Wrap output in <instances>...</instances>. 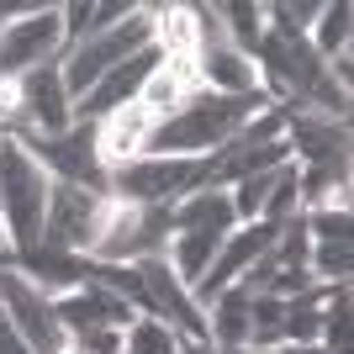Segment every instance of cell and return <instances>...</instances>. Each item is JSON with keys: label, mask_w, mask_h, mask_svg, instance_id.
I'll return each instance as SVG.
<instances>
[{"label": "cell", "mask_w": 354, "mask_h": 354, "mask_svg": "<svg viewBox=\"0 0 354 354\" xmlns=\"http://www.w3.org/2000/svg\"><path fill=\"white\" fill-rule=\"evenodd\" d=\"M265 106H275L265 90H259V95H217V90H196V95H185L180 111H169L164 122H153L148 153H159V159H212V153L233 143Z\"/></svg>", "instance_id": "obj_1"}, {"label": "cell", "mask_w": 354, "mask_h": 354, "mask_svg": "<svg viewBox=\"0 0 354 354\" xmlns=\"http://www.w3.org/2000/svg\"><path fill=\"white\" fill-rule=\"evenodd\" d=\"M48 191H53V175L16 138H0V227H6V243H16V254L43 243Z\"/></svg>", "instance_id": "obj_2"}, {"label": "cell", "mask_w": 354, "mask_h": 354, "mask_svg": "<svg viewBox=\"0 0 354 354\" xmlns=\"http://www.w3.org/2000/svg\"><path fill=\"white\" fill-rule=\"evenodd\" d=\"M148 43H153V6H133V16H127V21H117L111 32L90 37V43H74L69 53L59 59V74H64L69 101L90 95L106 74L117 69V64H127L133 53H143Z\"/></svg>", "instance_id": "obj_3"}, {"label": "cell", "mask_w": 354, "mask_h": 354, "mask_svg": "<svg viewBox=\"0 0 354 354\" xmlns=\"http://www.w3.org/2000/svg\"><path fill=\"white\" fill-rule=\"evenodd\" d=\"M212 185V159H159V153H143V159L111 169V185L106 196L111 201H127V207H175L180 196Z\"/></svg>", "instance_id": "obj_4"}, {"label": "cell", "mask_w": 354, "mask_h": 354, "mask_svg": "<svg viewBox=\"0 0 354 354\" xmlns=\"http://www.w3.org/2000/svg\"><path fill=\"white\" fill-rule=\"evenodd\" d=\"M64 59V16L59 6H32L0 27V85H16L21 74Z\"/></svg>", "instance_id": "obj_5"}, {"label": "cell", "mask_w": 354, "mask_h": 354, "mask_svg": "<svg viewBox=\"0 0 354 354\" xmlns=\"http://www.w3.org/2000/svg\"><path fill=\"white\" fill-rule=\"evenodd\" d=\"M106 207H111V196H95V191H80V185L53 180V191H48V217H43V243L59 249V254L85 259V254L95 249V238H101Z\"/></svg>", "instance_id": "obj_6"}, {"label": "cell", "mask_w": 354, "mask_h": 354, "mask_svg": "<svg viewBox=\"0 0 354 354\" xmlns=\"http://www.w3.org/2000/svg\"><path fill=\"white\" fill-rule=\"evenodd\" d=\"M16 143L64 185H80V191H95V196H106V185H111L101 153H95V122H74L59 138H16Z\"/></svg>", "instance_id": "obj_7"}, {"label": "cell", "mask_w": 354, "mask_h": 354, "mask_svg": "<svg viewBox=\"0 0 354 354\" xmlns=\"http://www.w3.org/2000/svg\"><path fill=\"white\" fill-rule=\"evenodd\" d=\"M16 127L21 138H59L74 127V101L64 90L59 64H43L16 80Z\"/></svg>", "instance_id": "obj_8"}, {"label": "cell", "mask_w": 354, "mask_h": 354, "mask_svg": "<svg viewBox=\"0 0 354 354\" xmlns=\"http://www.w3.org/2000/svg\"><path fill=\"white\" fill-rule=\"evenodd\" d=\"M0 312L11 317V328L27 339L32 354H64L69 349V333H64V323L53 317V301H48L43 291H32L11 265L0 270Z\"/></svg>", "instance_id": "obj_9"}, {"label": "cell", "mask_w": 354, "mask_h": 354, "mask_svg": "<svg viewBox=\"0 0 354 354\" xmlns=\"http://www.w3.org/2000/svg\"><path fill=\"white\" fill-rule=\"evenodd\" d=\"M275 233H281V227H270V222H238L233 233L222 238V249H217V259H212V270L191 286V301H196V307H207L212 296H222L227 286H238V281H243V275H249V270L270 254Z\"/></svg>", "instance_id": "obj_10"}, {"label": "cell", "mask_w": 354, "mask_h": 354, "mask_svg": "<svg viewBox=\"0 0 354 354\" xmlns=\"http://www.w3.org/2000/svg\"><path fill=\"white\" fill-rule=\"evenodd\" d=\"M159 64H164L159 43H148L143 53H133L127 64H117L101 85L90 90V95H80V101H74V122H101V117H111V111H122V106H133L138 95H143L148 74L159 69Z\"/></svg>", "instance_id": "obj_11"}, {"label": "cell", "mask_w": 354, "mask_h": 354, "mask_svg": "<svg viewBox=\"0 0 354 354\" xmlns=\"http://www.w3.org/2000/svg\"><path fill=\"white\" fill-rule=\"evenodd\" d=\"M53 317L64 323L69 339H80V333H95V328H117V333H127V323L143 317V312H133L122 296L101 291V286H80V291H69V296L53 301Z\"/></svg>", "instance_id": "obj_12"}, {"label": "cell", "mask_w": 354, "mask_h": 354, "mask_svg": "<svg viewBox=\"0 0 354 354\" xmlns=\"http://www.w3.org/2000/svg\"><path fill=\"white\" fill-rule=\"evenodd\" d=\"M148 133H153V117H148L138 101L95 122V153H101L106 175L122 169V164H133V159H143L148 153Z\"/></svg>", "instance_id": "obj_13"}, {"label": "cell", "mask_w": 354, "mask_h": 354, "mask_svg": "<svg viewBox=\"0 0 354 354\" xmlns=\"http://www.w3.org/2000/svg\"><path fill=\"white\" fill-rule=\"evenodd\" d=\"M196 74H201V90H217V95H259V64L227 43L201 48Z\"/></svg>", "instance_id": "obj_14"}, {"label": "cell", "mask_w": 354, "mask_h": 354, "mask_svg": "<svg viewBox=\"0 0 354 354\" xmlns=\"http://www.w3.org/2000/svg\"><path fill=\"white\" fill-rule=\"evenodd\" d=\"M16 275H21L32 291H43L48 301H59V296H69V291H80V286H85L80 259H74V254L48 249V243H37V249H27V254H16Z\"/></svg>", "instance_id": "obj_15"}, {"label": "cell", "mask_w": 354, "mask_h": 354, "mask_svg": "<svg viewBox=\"0 0 354 354\" xmlns=\"http://www.w3.org/2000/svg\"><path fill=\"white\" fill-rule=\"evenodd\" d=\"M222 238L227 233H201V227H175L169 233V243H164V259H169V270L180 275V286L191 291L201 275L212 270V259H217Z\"/></svg>", "instance_id": "obj_16"}, {"label": "cell", "mask_w": 354, "mask_h": 354, "mask_svg": "<svg viewBox=\"0 0 354 354\" xmlns=\"http://www.w3.org/2000/svg\"><path fill=\"white\" fill-rule=\"evenodd\" d=\"M169 222L175 227H201V233H233L238 217H233V201L222 185H201V191L180 196L175 207H169Z\"/></svg>", "instance_id": "obj_17"}, {"label": "cell", "mask_w": 354, "mask_h": 354, "mask_svg": "<svg viewBox=\"0 0 354 354\" xmlns=\"http://www.w3.org/2000/svg\"><path fill=\"white\" fill-rule=\"evenodd\" d=\"M201 312H207V333L217 349H249V291L243 286H227Z\"/></svg>", "instance_id": "obj_18"}, {"label": "cell", "mask_w": 354, "mask_h": 354, "mask_svg": "<svg viewBox=\"0 0 354 354\" xmlns=\"http://www.w3.org/2000/svg\"><path fill=\"white\" fill-rule=\"evenodd\" d=\"M349 21H354V6H349V0H333V6L317 11L307 43H312V53H317L323 64H333L339 53H349Z\"/></svg>", "instance_id": "obj_19"}, {"label": "cell", "mask_w": 354, "mask_h": 354, "mask_svg": "<svg viewBox=\"0 0 354 354\" xmlns=\"http://www.w3.org/2000/svg\"><path fill=\"white\" fill-rule=\"evenodd\" d=\"M222 16V32H227V48H238V53H249L259 48V37H265V6H254V0H233V6H217Z\"/></svg>", "instance_id": "obj_20"}, {"label": "cell", "mask_w": 354, "mask_h": 354, "mask_svg": "<svg viewBox=\"0 0 354 354\" xmlns=\"http://www.w3.org/2000/svg\"><path fill=\"white\" fill-rule=\"evenodd\" d=\"M301 222H307V238H312V243H328V238L349 243V233H354L349 201H328V207H312V212H301Z\"/></svg>", "instance_id": "obj_21"}, {"label": "cell", "mask_w": 354, "mask_h": 354, "mask_svg": "<svg viewBox=\"0 0 354 354\" xmlns=\"http://www.w3.org/2000/svg\"><path fill=\"white\" fill-rule=\"evenodd\" d=\"M281 169H286V164H281ZM281 169H270V175H249V180H238V185H227V201H233V217L238 222H259V212H265V201H270V185H275Z\"/></svg>", "instance_id": "obj_22"}, {"label": "cell", "mask_w": 354, "mask_h": 354, "mask_svg": "<svg viewBox=\"0 0 354 354\" xmlns=\"http://www.w3.org/2000/svg\"><path fill=\"white\" fill-rule=\"evenodd\" d=\"M122 354H175V333L159 317H133L122 333Z\"/></svg>", "instance_id": "obj_23"}, {"label": "cell", "mask_w": 354, "mask_h": 354, "mask_svg": "<svg viewBox=\"0 0 354 354\" xmlns=\"http://www.w3.org/2000/svg\"><path fill=\"white\" fill-rule=\"evenodd\" d=\"M127 16H133V6H127V0H106V6H90V16H85V37H80V43H90V37L111 32L117 21H127Z\"/></svg>", "instance_id": "obj_24"}, {"label": "cell", "mask_w": 354, "mask_h": 354, "mask_svg": "<svg viewBox=\"0 0 354 354\" xmlns=\"http://www.w3.org/2000/svg\"><path fill=\"white\" fill-rule=\"evenodd\" d=\"M0 354H32V349H27V339H21V333L11 328V317H6V312H0Z\"/></svg>", "instance_id": "obj_25"}, {"label": "cell", "mask_w": 354, "mask_h": 354, "mask_svg": "<svg viewBox=\"0 0 354 354\" xmlns=\"http://www.w3.org/2000/svg\"><path fill=\"white\" fill-rule=\"evenodd\" d=\"M270 354H333V349H323V344H281V349H270Z\"/></svg>", "instance_id": "obj_26"}, {"label": "cell", "mask_w": 354, "mask_h": 354, "mask_svg": "<svg viewBox=\"0 0 354 354\" xmlns=\"http://www.w3.org/2000/svg\"><path fill=\"white\" fill-rule=\"evenodd\" d=\"M32 6H0V27H6V21H11V16H27Z\"/></svg>", "instance_id": "obj_27"}, {"label": "cell", "mask_w": 354, "mask_h": 354, "mask_svg": "<svg viewBox=\"0 0 354 354\" xmlns=\"http://www.w3.org/2000/svg\"><path fill=\"white\" fill-rule=\"evenodd\" d=\"M0 270H6V259H0Z\"/></svg>", "instance_id": "obj_28"}]
</instances>
